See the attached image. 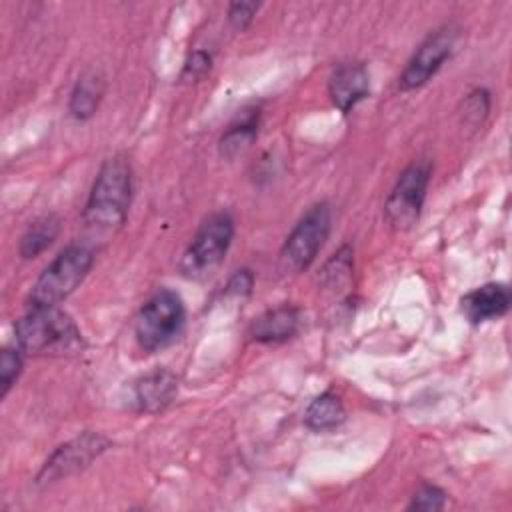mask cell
Returning <instances> with one entry per match:
<instances>
[{
	"label": "cell",
	"mask_w": 512,
	"mask_h": 512,
	"mask_svg": "<svg viewBox=\"0 0 512 512\" xmlns=\"http://www.w3.org/2000/svg\"><path fill=\"white\" fill-rule=\"evenodd\" d=\"M132 196V172L124 158L102 164L84 206V224L98 234H110L126 220Z\"/></svg>",
	"instance_id": "obj_1"
},
{
	"label": "cell",
	"mask_w": 512,
	"mask_h": 512,
	"mask_svg": "<svg viewBox=\"0 0 512 512\" xmlns=\"http://www.w3.org/2000/svg\"><path fill=\"white\" fill-rule=\"evenodd\" d=\"M16 346L28 354H66L82 346L74 320L56 306H30L14 324Z\"/></svg>",
	"instance_id": "obj_2"
},
{
	"label": "cell",
	"mask_w": 512,
	"mask_h": 512,
	"mask_svg": "<svg viewBox=\"0 0 512 512\" xmlns=\"http://www.w3.org/2000/svg\"><path fill=\"white\" fill-rule=\"evenodd\" d=\"M94 252L84 244L66 246L38 276L30 292V306H58L86 278Z\"/></svg>",
	"instance_id": "obj_3"
},
{
	"label": "cell",
	"mask_w": 512,
	"mask_h": 512,
	"mask_svg": "<svg viewBox=\"0 0 512 512\" xmlns=\"http://www.w3.org/2000/svg\"><path fill=\"white\" fill-rule=\"evenodd\" d=\"M186 322V308L178 292L160 288L140 308L134 322V336L142 350L156 352L172 344Z\"/></svg>",
	"instance_id": "obj_4"
},
{
	"label": "cell",
	"mask_w": 512,
	"mask_h": 512,
	"mask_svg": "<svg viewBox=\"0 0 512 512\" xmlns=\"http://www.w3.org/2000/svg\"><path fill=\"white\" fill-rule=\"evenodd\" d=\"M234 238V220L220 210L210 214L196 230L190 246L180 258V272L186 278L200 280L212 274L224 260Z\"/></svg>",
	"instance_id": "obj_5"
},
{
	"label": "cell",
	"mask_w": 512,
	"mask_h": 512,
	"mask_svg": "<svg viewBox=\"0 0 512 512\" xmlns=\"http://www.w3.org/2000/svg\"><path fill=\"white\" fill-rule=\"evenodd\" d=\"M330 222L332 214L326 202L314 204L298 220V224L292 228L280 250V266L284 272L296 274L306 270L314 262L318 250L328 238Z\"/></svg>",
	"instance_id": "obj_6"
},
{
	"label": "cell",
	"mask_w": 512,
	"mask_h": 512,
	"mask_svg": "<svg viewBox=\"0 0 512 512\" xmlns=\"http://www.w3.org/2000/svg\"><path fill=\"white\" fill-rule=\"evenodd\" d=\"M430 172L432 164L428 160H418L412 162L396 180L384 204V214L396 230H408L418 222L430 182Z\"/></svg>",
	"instance_id": "obj_7"
},
{
	"label": "cell",
	"mask_w": 512,
	"mask_h": 512,
	"mask_svg": "<svg viewBox=\"0 0 512 512\" xmlns=\"http://www.w3.org/2000/svg\"><path fill=\"white\" fill-rule=\"evenodd\" d=\"M110 440L98 432L86 430L72 440L60 444L48 460L42 464L40 472L36 474V484H52L60 478H68L86 466H90L104 450H108Z\"/></svg>",
	"instance_id": "obj_8"
},
{
	"label": "cell",
	"mask_w": 512,
	"mask_h": 512,
	"mask_svg": "<svg viewBox=\"0 0 512 512\" xmlns=\"http://www.w3.org/2000/svg\"><path fill=\"white\" fill-rule=\"evenodd\" d=\"M458 30L450 24L430 32L426 40L416 48L414 56L408 60L404 72L398 78L400 90H414L426 84L440 66L450 58L456 44Z\"/></svg>",
	"instance_id": "obj_9"
},
{
	"label": "cell",
	"mask_w": 512,
	"mask_h": 512,
	"mask_svg": "<svg viewBox=\"0 0 512 512\" xmlns=\"http://www.w3.org/2000/svg\"><path fill=\"white\" fill-rule=\"evenodd\" d=\"M370 92L368 70L360 62L338 66L328 80V94L334 106L342 112L352 110Z\"/></svg>",
	"instance_id": "obj_10"
},
{
	"label": "cell",
	"mask_w": 512,
	"mask_h": 512,
	"mask_svg": "<svg viewBox=\"0 0 512 512\" xmlns=\"http://www.w3.org/2000/svg\"><path fill=\"white\" fill-rule=\"evenodd\" d=\"M460 308L464 316L474 324L500 318L510 308V290L506 284L500 282L482 284L480 288L462 296Z\"/></svg>",
	"instance_id": "obj_11"
},
{
	"label": "cell",
	"mask_w": 512,
	"mask_h": 512,
	"mask_svg": "<svg viewBox=\"0 0 512 512\" xmlns=\"http://www.w3.org/2000/svg\"><path fill=\"white\" fill-rule=\"evenodd\" d=\"M178 394V378L168 370H154L134 384V402L140 412H160Z\"/></svg>",
	"instance_id": "obj_12"
},
{
	"label": "cell",
	"mask_w": 512,
	"mask_h": 512,
	"mask_svg": "<svg viewBox=\"0 0 512 512\" xmlns=\"http://www.w3.org/2000/svg\"><path fill=\"white\" fill-rule=\"evenodd\" d=\"M300 328V310L294 306H278L258 316L250 326V336L256 342H284Z\"/></svg>",
	"instance_id": "obj_13"
},
{
	"label": "cell",
	"mask_w": 512,
	"mask_h": 512,
	"mask_svg": "<svg viewBox=\"0 0 512 512\" xmlns=\"http://www.w3.org/2000/svg\"><path fill=\"white\" fill-rule=\"evenodd\" d=\"M258 132V110L246 108L238 114V118L228 126V130L220 138V154L226 158H234L242 150H246Z\"/></svg>",
	"instance_id": "obj_14"
},
{
	"label": "cell",
	"mask_w": 512,
	"mask_h": 512,
	"mask_svg": "<svg viewBox=\"0 0 512 512\" xmlns=\"http://www.w3.org/2000/svg\"><path fill=\"white\" fill-rule=\"evenodd\" d=\"M344 420H346V410H344L340 398L332 392H322L320 396H316L304 412L306 426L316 432L334 430Z\"/></svg>",
	"instance_id": "obj_15"
},
{
	"label": "cell",
	"mask_w": 512,
	"mask_h": 512,
	"mask_svg": "<svg viewBox=\"0 0 512 512\" xmlns=\"http://www.w3.org/2000/svg\"><path fill=\"white\" fill-rule=\"evenodd\" d=\"M104 92V80L96 74H84L82 78H78L72 94H70V114L76 120H88L90 116H94L100 98Z\"/></svg>",
	"instance_id": "obj_16"
},
{
	"label": "cell",
	"mask_w": 512,
	"mask_h": 512,
	"mask_svg": "<svg viewBox=\"0 0 512 512\" xmlns=\"http://www.w3.org/2000/svg\"><path fill=\"white\" fill-rule=\"evenodd\" d=\"M58 232H60V220L54 214L38 218L26 228V232L20 238V256L36 258L56 240Z\"/></svg>",
	"instance_id": "obj_17"
},
{
	"label": "cell",
	"mask_w": 512,
	"mask_h": 512,
	"mask_svg": "<svg viewBox=\"0 0 512 512\" xmlns=\"http://www.w3.org/2000/svg\"><path fill=\"white\" fill-rule=\"evenodd\" d=\"M352 272V248L342 246L324 266L322 270V282L330 286H340L344 280H348Z\"/></svg>",
	"instance_id": "obj_18"
},
{
	"label": "cell",
	"mask_w": 512,
	"mask_h": 512,
	"mask_svg": "<svg viewBox=\"0 0 512 512\" xmlns=\"http://www.w3.org/2000/svg\"><path fill=\"white\" fill-rule=\"evenodd\" d=\"M20 348H4L0 356V398H6L12 384L20 376L22 370V356Z\"/></svg>",
	"instance_id": "obj_19"
},
{
	"label": "cell",
	"mask_w": 512,
	"mask_h": 512,
	"mask_svg": "<svg viewBox=\"0 0 512 512\" xmlns=\"http://www.w3.org/2000/svg\"><path fill=\"white\" fill-rule=\"evenodd\" d=\"M446 504V492L434 484H422L410 504L408 510H426V512H434V510H442Z\"/></svg>",
	"instance_id": "obj_20"
},
{
	"label": "cell",
	"mask_w": 512,
	"mask_h": 512,
	"mask_svg": "<svg viewBox=\"0 0 512 512\" xmlns=\"http://www.w3.org/2000/svg\"><path fill=\"white\" fill-rule=\"evenodd\" d=\"M490 112V94L484 88L472 90L464 100V122L478 126Z\"/></svg>",
	"instance_id": "obj_21"
},
{
	"label": "cell",
	"mask_w": 512,
	"mask_h": 512,
	"mask_svg": "<svg viewBox=\"0 0 512 512\" xmlns=\"http://www.w3.org/2000/svg\"><path fill=\"white\" fill-rule=\"evenodd\" d=\"M258 8V2H232L228 6V20L236 30H244L256 16Z\"/></svg>",
	"instance_id": "obj_22"
},
{
	"label": "cell",
	"mask_w": 512,
	"mask_h": 512,
	"mask_svg": "<svg viewBox=\"0 0 512 512\" xmlns=\"http://www.w3.org/2000/svg\"><path fill=\"white\" fill-rule=\"evenodd\" d=\"M212 66V56L206 50H196L188 56L184 68H182V78L184 80H196L204 76Z\"/></svg>",
	"instance_id": "obj_23"
},
{
	"label": "cell",
	"mask_w": 512,
	"mask_h": 512,
	"mask_svg": "<svg viewBox=\"0 0 512 512\" xmlns=\"http://www.w3.org/2000/svg\"><path fill=\"white\" fill-rule=\"evenodd\" d=\"M252 286H254V274L248 270V268H242V270H236L230 278H228V284H226V292L232 294V296H248L252 292Z\"/></svg>",
	"instance_id": "obj_24"
}]
</instances>
